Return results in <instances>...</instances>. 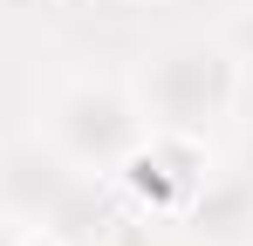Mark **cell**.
Masks as SVG:
<instances>
[{
  "instance_id": "6da1fadb",
  "label": "cell",
  "mask_w": 253,
  "mask_h": 246,
  "mask_svg": "<svg viewBox=\"0 0 253 246\" xmlns=\"http://www.w3.org/2000/svg\"><path fill=\"white\" fill-rule=\"evenodd\" d=\"M240 76L247 69H240L233 41L185 35V41H165L158 55H144L130 103H137L144 130H192V137H206L219 117H233Z\"/></svg>"
},
{
  "instance_id": "7a4b0ae2",
  "label": "cell",
  "mask_w": 253,
  "mask_h": 246,
  "mask_svg": "<svg viewBox=\"0 0 253 246\" xmlns=\"http://www.w3.org/2000/svg\"><path fill=\"white\" fill-rule=\"evenodd\" d=\"M48 144L76 164L83 178H117L130 151L144 144V117L117 82H69L48 103Z\"/></svg>"
},
{
  "instance_id": "3957f363",
  "label": "cell",
  "mask_w": 253,
  "mask_h": 246,
  "mask_svg": "<svg viewBox=\"0 0 253 246\" xmlns=\"http://www.w3.org/2000/svg\"><path fill=\"white\" fill-rule=\"evenodd\" d=\"M117 178H124L151 212H171V219H178L185 205L206 192L212 151H206V137H192V130H144V144L130 151V164Z\"/></svg>"
},
{
  "instance_id": "277c9868",
  "label": "cell",
  "mask_w": 253,
  "mask_h": 246,
  "mask_svg": "<svg viewBox=\"0 0 253 246\" xmlns=\"http://www.w3.org/2000/svg\"><path fill=\"white\" fill-rule=\"evenodd\" d=\"M76 185H83V171L48 137H21L0 151V219L7 226H48Z\"/></svg>"
},
{
  "instance_id": "5b68a950",
  "label": "cell",
  "mask_w": 253,
  "mask_h": 246,
  "mask_svg": "<svg viewBox=\"0 0 253 246\" xmlns=\"http://www.w3.org/2000/svg\"><path fill=\"white\" fill-rule=\"evenodd\" d=\"M185 246H253V185L240 171H212L206 192L178 212Z\"/></svg>"
},
{
  "instance_id": "8992f818",
  "label": "cell",
  "mask_w": 253,
  "mask_h": 246,
  "mask_svg": "<svg viewBox=\"0 0 253 246\" xmlns=\"http://www.w3.org/2000/svg\"><path fill=\"white\" fill-rule=\"evenodd\" d=\"M233 55H240V69H253V7L240 14V28H233Z\"/></svg>"
},
{
  "instance_id": "52a82bcc",
  "label": "cell",
  "mask_w": 253,
  "mask_h": 246,
  "mask_svg": "<svg viewBox=\"0 0 253 246\" xmlns=\"http://www.w3.org/2000/svg\"><path fill=\"white\" fill-rule=\"evenodd\" d=\"M21 246H69V240H55L48 226H21Z\"/></svg>"
},
{
  "instance_id": "ba28073f",
  "label": "cell",
  "mask_w": 253,
  "mask_h": 246,
  "mask_svg": "<svg viewBox=\"0 0 253 246\" xmlns=\"http://www.w3.org/2000/svg\"><path fill=\"white\" fill-rule=\"evenodd\" d=\"M233 171H240V178L253 185V130H247V144H240V158H233Z\"/></svg>"
},
{
  "instance_id": "9c48e42d",
  "label": "cell",
  "mask_w": 253,
  "mask_h": 246,
  "mask_svg": "<svg viewBox=\"0 0 253 246\" xmlns=\"http://www.w3.org/2000/svg\"><path fill=\"white\" fill-rule=\"evenodd\" d=\"M0 246H21V226H7V219H0Z\"/></svg>"
}]
</instances>
